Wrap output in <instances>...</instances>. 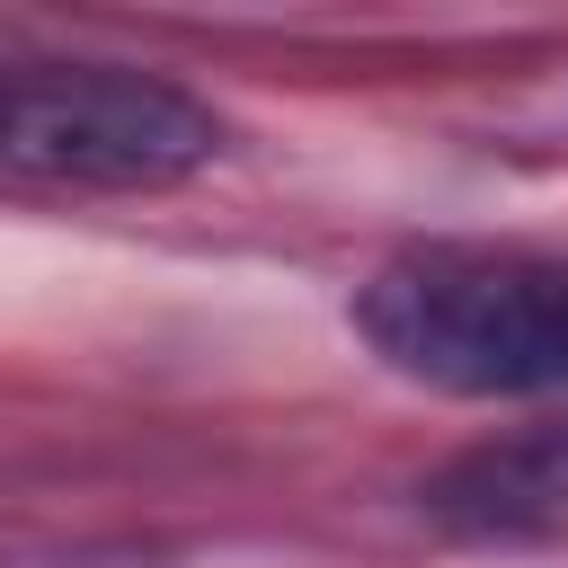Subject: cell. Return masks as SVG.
<instances>
[{"label":"cell","mask_w":568,"mask_h":568,"mask_svg":"<svg viewBox=\"0 0 568 568\" xmlns=\"http://www.w3.org/2000/svg\"><path fill=\"white\" fill-rule=\"evenodd\" d=\"M364 346L453 399H541L568 390V266L524 248H399L355 293Z\"/></svg>","instance_id":"obj_1"},{"label":"cell","mask_w":568,"mask_h":568,"mask_svg":"<svg viewBox=\"0 0 568 568\" xmlns=\"http://www.w3.org/2000/svg\"><path fill=\"white\" fill-rule=\"evenodd\" d=\"M222 160V115L160 71L0 53V186L151 195Z\"/></svg>","instance_id":"obj_2"},{"label":"cell","mask_w":568,"mask_h":568,"mask_svg":"<svg viewBox=\"0 0 568 568\" xmlns=\"http://www.w3.org/2000/svg\"><path fill=\"white\" fill-rule=\"evenodd\" d=\"M426 506L444 524H462V532H524V524L559 515L568 506V426H524L506 444L462 453L426 488Z\"/></svg>","instance_id":"obj_3"}]
</instances>
